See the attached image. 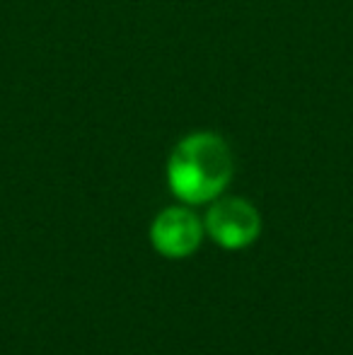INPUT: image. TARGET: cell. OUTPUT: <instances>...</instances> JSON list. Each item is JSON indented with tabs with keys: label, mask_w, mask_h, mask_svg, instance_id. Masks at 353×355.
Wrapping results in <instances>:
<instances>
[{
	"label": "cell",
	"mask_w": 353,
	"mask_h": 355,
	"mask_svg": "<svg viewBox=\"0 0 353 355\" xmlns=\"http://www.w3.org/2000/svg\"><path fill=\"white\" fill-rule=\"evenodd\" d=\"M232 177V155L216 133H193L179 141L167 164L172 191L184 203H208L221 196Z\"/></svg>",
	"instance_id": "6da1fadb"
},
{
	"label": "cell",
	"mask_w": 353,
	"mask_h": 355,
	"mask_svg": "<svg viewBox=\"0 0 353 355\" xmlns=\"http://www.w3.org/2000/svg\"><path fill=\"white\" fill-rule=\"evenodd\" d=\"M206 230L221 247L245 249L259 237L261 218L245 198H221L206 213Z\"/></svg>",
	"instance_id": "7a4b0ae2"
},
{
	"label": "cell",
	"mask_w": 353,
	"mask_h": 355,
	"mask_svg": "<svg viewBox=\"0 0 353 355\" xmlns=\"http://www.w3.org/2000/svg\"><path fill=\"white\" fill-rule=\"evenodd\" d=\"M203 237V225L187 208H167L155 218L150 227L153 247L170 259H182L196 252Z\"/></svg>",
	"instance_id": "3957f363"
}]
</instances>
